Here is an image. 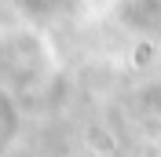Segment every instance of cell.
Listing matches in <instances>:
<instances>
[{
  "label": "cell",
  "instance_id": "cell-1",
  "mask_svg": "<svg viewBox=\"0 0 161 157\" xmlns=\"http://www.w3.org/2000/svg\"><path fill=\"white\" fill-rule=\"evenodd\" d=\"M154 55H158V48H154L150 40H139V44L132 48V62H136V66H150Z\"/></svg>",
  "mask_w": 161,
  "mask_h": 157
}]
</instances>
